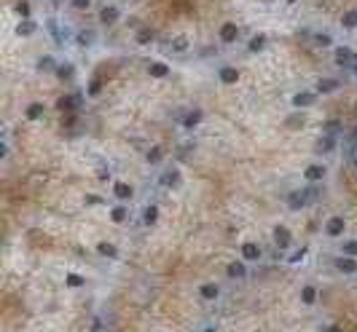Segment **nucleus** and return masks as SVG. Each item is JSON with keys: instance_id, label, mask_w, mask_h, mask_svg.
Segmentation results:
<instances>
[{"instance_id": "f257e3e1", "label": "nucleus", "mask_w": 357, "mask_h": 332, "mask_svg": "<svg viewBox=\"0 0 357 332\" xmlns=\"http://www.w3.org/2000/svg\"><path fill=\"white\" fill-rule=\"evenodd\" d=\"M320 196H322V190L317 188V185L306 182V188H293L288 196H285V204H288L290 212H301V209H306L309 204L320 201Z\"/></svg>"}, {"instance_id": "f03ea898", "label": "nucleus", "mask_w": 357, "mask_h": 332, "mask_svg": "<svg viewBox=\"0 0 357 332\" xmlns=\"http://www.w3.org/2000/svg\"><path fill=\"white\" fill-rule=\"evenodd\" d=\"M322 233L328 236V238H344V233H346V217H344V214H330V217L322 222Z\"/></svg>"}, {"instance_id": "7ed1b4c3", "label": "nucleus", "mask_w": 357, "mask_h": 332, "mask_svg": "<svg viewBox=\"0 0 357 332\" xmlns=\"http://www.w3.org/2000/svg\"><path fill=\"white\" fill-rule=\"evenodd\" d=\"M196 297L201 300V303H218V300L223 297V287L218 281H201L196 287Z\"/></svg>"}, {"instance_id": "20e7f679", "label": "nucleus", "mask_w": 357, "mask_h": 332, "mask_svg": "<svg viewBox=\"0 0 357 332\" xmlns=\"http://www.w3.org/2000/svg\"><path fill=\"white\" fill-rule=\"evenodd\" d=\"M183 185V172H180V166H167L164 172L159 174V188H164V190H177Z\"/></svg>"}, {"instance_id": "39448f33", "label": "nucleus", "mask_w": 357, "mask_h": 332, "mask_svg": "<svg viewBox=\"0 0 357 332\" xmlns=\"http://www.w3.org/2000/svg\"><path fill=\"white\" fill-rule=\"evenodd\" d=\"M304 180L309 185H322L328 180V166L322 164V161H312V164L304 166Z\"/></svg>"}, {"instance_id": "423d86ee", "label": "nucleus", "mask_w": 357, "mask_h": 332, "mask_svg": "<svg viewBox=\"0 0 357 332\" xmlns=\"http://www.w3.org/2000/svg\"><path fill=\"white\" fill-rule=\"evenodd\" d=\"M271 241H274L277 252H288L293 246V230L288 225H274L271 228Z\"/></svg>"}, {"instance_id": "0eeeda50", "label": "nucleus", "mask_w": 357, "mask_h": 332, "mask_svg": "<svg viewBox=\"0 0 357 332\" xmlns=\"http://www.w3.org/2000/svg\"><path fill=\"white\" fill-rule=\"evenodd\" d=\"M333 271L336 273H341V276H357V257H349V254H336V257H333Z\"/></svg>"}, {"instance_id": "6e6552de", "label": "nucleus", "mask_w": 357, "mask_h": 332, "mask_svg": "<svg viewBox=\"0 0 357 332\" xmlns=\"http://www.w3.org/2000/svg\"><path fill=\"white\" fill-rule=\"evenodd\" d=\"M317 91H312V89H304V91H296V94L290 97V107L293 110H309L314 102H317Z\"/></svg>"}, {"instance_id": "1a4fd4ad", "label": "nucleus", "mask_w": 357, "mask_h": 332, "mask_svg": "<svg viewBox=\"0 0 357 332\" xmlns=\"http://www.w3.org/2000/svg\"><path fill=\"white\" fill-rule=\"evenodd\" d=\"M159 217H161V209H159L156 201H148L143 209H140V225H143V228L159 225Z\"/></svg>"}, {"instance_id": "9d476101", "label": "nucleus", "mask_w": 357, "mask_h": 332, "mask_svg": "<svg viewBox=\"0 0 357 332\" xmlns=\"http://www.w3.org/2000/svg\"><path fill=\"white\" fill-rule=\"evenodd\" d=\"M298 300H301V305H304V308H314L317 303H320V289H317V284H312V281L301 284Z\"/></svg>"}, {"instance_id": "9b49d317", "label": "nucleus", "mask_w": 357, "mask_h": 332, "mask_svg": "<svg viewBox=\"0 0 357 332\" xmlns=\"http://www.w3.org/2000/svg\"><path fill=\"white\" fill-rule=\"evenodd\" d=\"M247 276H250V268H247V262L242 257L231 260L226 265V279L228 281H247Z\"/></svg>"}, {"instance_id": "f8f14e48", "label": "nucleus", "mask_w": 357, "mask_h": 332, "mask_svg": "<svg viewBox=\"0 0 357 332\" xmlns=\"http://www.w3.org/2000/svg\"><path fill=\"white\" fill-rule=\"evenodd\" d=\"M81 105H83V94H81V91H75V94H62L57 99V110L59 113H75Z\"/></svg>"}, {"instance_id": "ddd939ff", "label": "nucleus", "mask_w": 357, "mask_h": 332, "mask_svg": "<svg viewBox=\"0 0 357 332\" xmlns=\"http://www.w3.org/2000/svg\"><path fill=\"white\" fill-rule=\"evenodd\" d=\"M239 257H242L245 262H261L263 260V249L258 241H242V246H239Z\"/></svg>"}, {"instance_id": "4468645a", "label": "nucleus", "mask_w": 357, "mask_h": 332, "mask_svg": "<svg viewBox=\"0 0 357 332\" xmlns=\"http://www.w3.org/2000/svg\"><path fill=\"white\" fill-rule=\"evenodd\" d=\"M201 121H204V110H201V107H191V110H185V113H183L180 126H183L185 131H193V129H199V126H201Z\"/></svg>"}, {"instance_id": "2eb2a0df", "label": "nucleus", "mask_w": 357, "mask_h": 332, "mask_svg": "<svg viewBox=\"0 0 357 332\" xmlns=\"http://www.w3.org/2000/svg\"><path fill=\"white\" fill-rule=\"evenodd\" d=\"M107 217H110V222H115V225H124V222H129V217H132L129 204L115 201V204L110 206V209H107Z\"/></svg>"}, {"instance_id": "dca6fc26", "label": "nucleus", "mask_w": 357, "mask_h": 332, "mask_svg": "<svg viewBox=\"0 0 357 332\" xmlns=\"http://www.w3.org/2000/svg\"><path fill=\"white\" fill-rule=\"evenodd\" d=\"M113 196H115V201H124V204H129L132 198H135V188H132L129 182H124V180H113Z\"/></svg>"}, {"instance_id": "f3484780", "label": "nucleus", "mask_w": 357, "mask_h": 332, "mask_svg": "<svg viewBox=\"0 0 357 332\" xmlns=\"http://www.w3.org/2000/svg\"><path fill=\"white\" fill-rule=\"evenodd\" d=\"M239 78H242L239 67H234V65H220L218 67V81L223 83V86H234Z\"/></svg>"}, {"instance_id": "a211bd4d", "label": "nucleus", "mask_w": 357, "mask_h": 332, "mask_svg": "<svg viewBox=\"0 0 357 332\" xmlns=\"http://www.w3.org/2000/svg\"><path fill=\"white\" fill-rule=\"evenodd\" d=\"M218 38H220V43H223V46L236 43V38H239V25H236V22H226V25H220Z\"/></svg>"}, {"instance_id": "6ab92c4d", "label": "nucleus", "mask_w": 357, "mask_h": 332, "mask_svg": "<svg viewBox=\"0 0 357 332\" xmlns=\"http://www.w3.org/2000/svg\"><path fill=\"white\" fill-rule=\"evenodd\" d=\"M118 19H121L118 6H102V9H99V25L102 27H113Z\"/></svg>"}, {"instance_id": "aec40b11", "label": "nucleus", "mask_w": 357, "mask_h": 332, "mask_svg": "<svg viewBox=\"0 0 357 332\" xmlns=\"http://www.w3.org/2000/svg\"><path fill=\"white\" fill-rule=\"evenodd\" d=\"M336 148H338V137L322 134L320 140H317V145H314V153H320V156H328V153H333Z\"/></svg>"}, {"instance_id": "412c9836", "label": "nucleus", "mask_w": 357, "mask_h": 332, "mask_svg": "<svg viewBox=\"0 0 357 332\" xmlns=\"http://www.w3.org/2000/svg\"><path fill=\"white\" fill-rule=\"evenodd\" d=\"M352 59H354V51L349 49V46H336V51H333V62H336L338 67H352Z\"/></svg>"}, {"instance_id": "4be33fe9", "label": "nucleus", "mask_w": 357, "mask_h": 332, "mask_svg": "<svg viewBox=\"0 0 357 332\" xmlns=\"http://www.w3.org/2000/svg\"><path fill=\"white\" fill-rule=\"evenodd\" d=\"M341 89V81L338 78H320V81H317L314 83V89L312 91H317V94H333V91H338Z\"/></svg>"}, {"instance_id": "5701e85b", "label": "nucleus", "mask_w": 357, "mask_h": 332, "mask_svg": "<svg viewBox=\"0 0 357 332\" xmlns=\"http://www.w3.org/2000/svg\"><path fill=\"white\" fill-rule=\"evenodd\" d=\"M169 73H172V70H169L167 62H151V65H148V75L153 81H164V78H169Z\"/></svg>"}, {"instance_id": "b1692460", "label": "nucleus", "mask_w": 357, "mask_h": 332, "mask_svg": "<svg viewBox=\"0 0 357 332\" xmlns=\"http://www.w3.org/2000/svg\"><path fill=\"white\" fill-rule=\"evenodd\" d=\"M94 252L99 254V257H105V260H118V246H115L113 241H99L94 246Z\"/></svg>"}, {"instance_id": "393cba45", "label": "nucleus", "mask_w": 357, "mask_h": 332, "mask_svg": "<svg viewBox=\"0 0 357 332\" xmlns=\"http://www.w3.org/2000/svg\"><path fill=\"white\" fill-rule=\"evenodd\" d=\"M57 67H59V62L54 59L51 54H43V57H38V62H35L38 73H57Z\"/></svg>"}, {"instance_id": "a878e982", "label": "nucleus", "mask_w": 357, "mask_h": 332, "mask_svg": "<svg viewBox=\"0 0 357 332\" xmlns=\"http://www.w3.org/2000/svg\"><path fill=\"white\" fill-rule=\"evenodd\" d=\"M43 115H46V105H43V102H30V105L25 107V118H27L30 123L41 121Z\"/></svg>"}, {"instance_id": "bb28decb", "label": "nucleus", "mask_w": 357, "mask_h": 332, "mask_svg": "<svg viewBox=\"0 0 357 332\" xmlns=\"http://www.w3.org/2000/svg\"><path fill=\"white\" fill-rule=\"evenodd\" d=\"M75 43H78L81 49H91V46L97 43V33L94 30H78V33H75Z\"/></svg>"}, {"instance_id": "cd10ccee", "label": "nucleus", "mask_w": 357, "mask_h": 332, "mask_svg": "<svg viewBox=\"0 0 357 332\" xmlns=\"http://www.w3.org/2000/svg\"><path fill=\"white\" fill-rule=\"evenodd\" d=\"M86 276L83 273H75V271H70V273H65V287L67 289H83L86 287Z\"/></svg>"}, {"instance_id": "c85d7f7f", "label": "nucleus", "mask_w": 357, "mask_h": 332, "mask_svg": "<svg viewBox=\"0 0 357 332\" xmlns=\"http://www.w3.org/2000/svg\"><path fill=\"white\" fill-rule=\"evenodd\" d=\"M35 33H38V22H33V19H22L17 25V35L19 38H33Z\"/></svg>"}, {"instance_id": "c756f323", "label": "nucleus", "mask_w": 357, "mask_h": 332, "mask_svg": "<svg viewBox=\"0 0 357 332\" xmlns=\"http://www.w3.org/2000/svg\"><path fill=\"white\" fill-rule=\"evenodd\" d=\"M54 75H57L59 81H73L75 78V65L73 62H59V67H57Z\"/></svg>"}, {"instance_id": "7c9ffc66", "label": "nucleus", "mask_w": 357, "mask_h": 332, "mask_svg": "<svg viewBox=\"0 0 357 332\" xmlns=\"http://www.w3.org/2000/svg\"><path fill=\"white\" fill-rule=\"evenodd\" d=\"M145 161H148L151 166H159L161 161H164V150H161V145H151V148L145 150Z\"/></svg>"}, {"instance_id": "2f4dec72", "label": "nucleus", "mask_w": 357, "mask_h": 332, "mask_svg": "<svg viewBox=\"0 0 357 332\" xmlns=\"http://www.w3.org/2000/svg\"><path fill=\"white\" fill-rule=\"evenodd\" d=\"M266 43H269V38L263 35V33H258V35L250 38V43H247V51H250V54H261L263 49H266Z\"/></svg>"}, {"instance_id": "473e14b6", "label": "nucleus", "mask_w": 357, "mask_h": 332, "mask_svg": "<svg viewBox=\"0 0 357 332\" xmlns=\"http://www.w3.org/2000/svg\"><path fill=\"white\" fill-rule=\"evenodd\" d=\"M153 38H156V33H153L151 27H140L137 33H135L137 46H151V43H153Z\"/></svg>"}, {"instance_id": "72a5a7b5", "label": "nucleus", "mask_w": 357, "mask_h": 332, "mask_svg": "<svg viewBox=\"0 0 357 332\" xmlns=\"http://www.w3.org/2000/svg\"><path fill=\"white\" fill-rule=\"evenodd\" d=\"M306 254H309V246L304 244V246H298V249L293 252V254H288L285 260H288V265H298V262H304V260H306Z\"/></svg>"}, {"instance_id": "f704fd0d", "label": "nucleus", "mask_w": 357, "mask_h": 332, "mask_svg": "<svg viewBox=\"0 0 357 332\" xmlns=\"http://www.w3.org/2000/svg\"><path fill=\"white\" fill-rule=\"evenodd\" d=\"M191 49V41H188V35H177L175 41H172V51L175 54H185Z\"/></svg>"}, {"instance_id": "c9c22d12", "label": "nucleus", "mask_w": 357, "mask_h": 332, "mask_svg": "<svg viewBox=\"0 0 357 332\" xmlns=\"http://www.w3.org/2000/svg\"><path fill=\"white\" fill-rule=\"evenodd\" d=\"M94 177L99 182H113V172H110V166H107V164H97Z\"/></svg>"}, {"instance_id": "e433bc0d", "label": "nucleus", "mask_w": 357, "mask_h": 332, "mask_svg": "<svg viewBox=\"0 0 357 332\" xmlns=\"http://www.w3.org/2000/svg\"><path fill=\"white\" fill-rule=\"evenodd\" d=\"M341 254H349V257H357V238H346V241H341Z\"/></svg>"}, {"instance_id": "4c0bfd02", "label": "nucleus", "mask_w": 357, "mask_h": 332, "mask_svg": "<svg viewBox=\"0 0 357 332\" xmlns=\"http://www.w3.org/2000/svg\"><path fill=\"white\" fill-rule=\"evenodd\" d=\"M341 27H344V30H354L357 27V11H346L344 17H341Z\"/></svg>"}, {"instance_id": "58836bf2", "label": "nucleus", "mask_w": 357, "mask_h": 332, "mask_svg": "<svg viewBox=\"0 0 357 332\" xmlns=\"http://www.w3.org/2000/svg\"><path fill=\"white\" fill-rule=\"evenodd\" d=\"M99 94H102V81L94 78V81H91L89 86H86V97H89V99H94V97H99Z\"/></svg>"}, {"instance_id": "ea45409f", "label": "nucleus", "mask_w": 357, "mask_h": 332, "mask_svg": "<svg viewBox=\"0 0 357 332\" xmlns=\"http://www.w3.org/2000/svg\"><path fill=\"white\" fill-rule=\"evenodd\" d=\"M304 123H306V118L301 115V110H296V115L288 118V129H304Z\"/></svg>"}, {"instance_id": "a19ab883", "label": "nucleus", "mask_w": 357, "mask_h": 332, "mask_svg": "<svg viewBox=\"0 0 357 332\" xmlns=\"http://www.w3.org/2000/svg\"><path fill=\"white\" fill-rule=\"evenodd\" d=\"M314 43L322 46V49H328V46H333V35L330 33H317L314 35Z\"/></svg>"}, {"instance_id": "79ce46f5", "label": "nucleus", "mask_w": 357, "mask_h": 332, "mask_svg": "<svg viewBox=\"0 0 357 332\" xmlns=\"http://www.w3.org/2000/svg\"><path fill=\"white\" fill-rule=\"evenodd\" d=\"M338 131H341V121H336V118L325 121V134H333V137H336Z\"/></svg>"}, {"instance_id": "37998d69", "label": "nucleus", "mask_w": 357, "mask_h": 332, "mask_svg": "<svg viewBox=\"0 0 357 332\" xmlns=\"http://www.w3.org/2000/svg\"><path fill=\"white\" fill-rule=\"evenodd\" d=\"M17 14H19L22 19H30V17H33V11H30V3H27V0H19V3H17Z\"/></svg>"}, {"instance_id": "c03bdc74", "label": "nucleus", "mask_w": 357, "mask_h": 332, "mask_svg": "<svg viewBox=\"0 0 357 332\" xmlns=\"http://www.w3.org/2000/svg\"><path fill=\"white\" fill-rule=\"evenodd\" d=\"M83 204H86V206H99V204H105V198H102V196H97V193H86Z\"/></svg>"}, {"instance_id": "a18cd8bd", "label": "nucleus", "mask_w": 357, "mask_h": 332, "mask_svg": "<svg viewBox=\"0 0 357 332\" xmlns=\"http://www.w3.org/2000/svg\"><path fill=\"white\" fill-rule=\"evenodd\" d=\"M70 6H73L75 11H89L91 0H70Z\"/></svg>"}, {"instance_id": "49530a36", "label": "nucleus", "mask_w": 357, "mask_h": 332, "mask_svg": "<svg viewBox=\"0 0 357 332\" xmlns=\"http://www.w3.org/2000/svg\"><path fill=\"white\" fill-rule=\"evenodd\" d=\"M196 332H220V329H218V327H215V324H212V321H207V324H201V327H199Z\"/></svg>"}, {"instance_id": "de8ad7c7", "label": "nucleus", "mask_w": 357, "mask_h": 332, "mask_svg": "<svg viewBox=\"0 0 357 332\" xmlns=\"http://www.w3.org/2000/svg\"><path fill=\"white\" fill-rule=\"evenodd\" d=\"M322 332H344V329H341V324H325Z\"/></svg>"}, {"instance_id": "09e8293b", "label": "nucleus", "mask_w": 357, "mask_h": 332, "mask_svg": "<svg viewBox=\"0 0 357 332\" xmlns=\"http://www.w3.org/2000/svg\"><path fill=\"white\" fill-rule=\"evenodd\" d=\"M9 156V142H0V158Z\"/></svg>"}, {"instance_id": "8fccbe9b", "label": "nucleus", "mask_w": 357, "mask_h": 332, "mask_svg": "<svg viewBox=\"0 0 357 332\" xmlns=\"http://www.w3.org/2000/svg\"><path fill=\"white\" fill-rule=\"evenodd\" d=\"M352 75L357 78V54H354V59H352Z\"/></svg>"}, {"instance_id": "3c124183", "label": "nucleus", "mask_w": 357, "mask_h": 332, "mask_svg": "<svg viewBox=\"0 0 357 332\" xmlns=\"http://www.w3.org/2000/svg\"><path fill=\"white\" fill-rule=\"evenodd\" d=\"M285 3H290V6H293V3H298V0H285Z\"/></svg>"}, {"instance_id": "603ef678", "label": "nucleus", "mask_w": 357, "mask_h": 332, "mask_svg": "<svg viewBox=\"0 0 357 332\" xmlns=\"http://www.w3.org/2000/svg\"><path fill=\"white\" fill-rule=\"evenodd\" d=\"M261 3H274V0H261Z\"/></svg>"}, {"instance_id": "864d4df0", "label": "nucleus", "mask_w": 357, "mask_h": 332, "mask_svg": "<svg viewBox=\"0 0 357 332\" xmlns=\"http://www.w3.org/2000/svg\"><path fill=\"white\" fill-rule=\"evenodd\" d=\"M354 279H357V276H354Z\"/></svg>"}]
</instances>
